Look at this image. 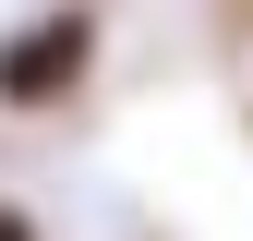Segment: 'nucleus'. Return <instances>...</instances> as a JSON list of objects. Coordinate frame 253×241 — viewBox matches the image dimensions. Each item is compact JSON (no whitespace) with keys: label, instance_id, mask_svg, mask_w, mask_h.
I'll use <instances>...</instances> for the list:
<instances>
[{"label":"nucleus","instance_id":"nucleus-1","mask_svg":"<svg viewBox=\"0 0 253 241\" xmlns=\"http://www.w3.org/2000/svg\"><path fill=\"white\" fill-rule=\"evenodd\" d=\"M84 48H97V12H48V24H12L0 37V97H73L84 84Z\"/></svg>","mask_w":253,"mask_h":241},{"label":"nucleus","instance_id":"nucleus-2","mask_svg":"<svg viewBox=\"0 0 253 241\" xmlns=\"http://www.w3.org/2000/svg\"><path fill=\"white\" fill-rule=\"evenodd\" d=\"M0 241H37V217H12V205H0Z\"/></svg>","mask_w":253,"mask_h":241}]
</instances>
